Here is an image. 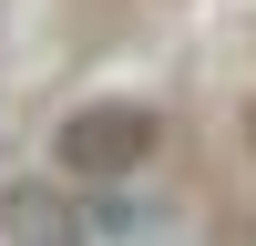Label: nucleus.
<instances>
[{"instance_id": "1", "label": "nucleus", "mask_w": 256, "mask_h": 246, "mask_svg": "<svg viewBox=\"0 0 256 246\" xmlns=\"http://www.w3.org/2000/svg\"><path fill=\"white\" fill-rule=\"evenodd\" d=\"M154 144H164V123L144 102H82L52 134V164L72 184H134V164H154Z\"/></svg>"}, {"instance_id": "2", "label": "nucleus", "mask_w": 256, "mask_h": 246, "mask_svg": "<svg viewBox=\"0 0 256 246\" xmlns=\"http://www.w3.org/2000/svg\"><path fill=\"white\" fill-rule=\"evenodd\" d=\"M0 246H92V226H82L52 184H10V195H0Z\"/></svg>"}]
</instances>
